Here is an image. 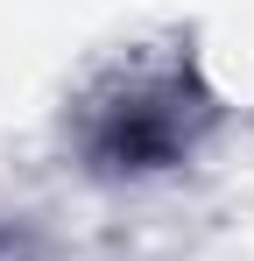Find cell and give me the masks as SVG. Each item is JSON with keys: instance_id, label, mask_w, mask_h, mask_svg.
Masks as SVG:
<instances>
[{"instance_id": "6da1fadb", "label": "cell", "mask_w": 254, "mask_h": 261, "mask_svg": "<svg viewBox=\"0 0 254 261\" xmlns=\"http://www.w3.org/2000/svg\"><path fill=\"white\" fill-rule=\"evenodd\" d=\"M184 85H163V92H134V106H106V120L92 134V155L106 163V170H163L169 155L184 148V134H191V113L176 106Z\"/></svg>"}]
</instances>
